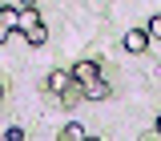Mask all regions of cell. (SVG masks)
Returning a JSON list of instances; mask_svg holds the SVG:
<instances>
[{"label": "cell", "mask_w": 161, "mask_h": 141, "mask_svg": "<svg viewBox=\"0 0 161 141\" xmlns=\"http://www.w3.org/2000/svg\"><path fill=\"white\" fill-rule=\"evenodd\" d=\"M121 44H125V53H133V57H137V53H145V48H149V32H145V28H129Z\"/></svg>", "instance_id": "6da1fadb"}, {"label": "cell", "mask_w": 161, "mask_h": 141, "mask_svg": "<svg viewBox=\"0 0 161 141\" xmlns=\"http://www.w3.org/2000/svg\"><path fill=\"white\" fill-rule=\"evenodd\" d=\"M69 73H73V81H77V85H85V81H93V77H101L97 60H77V65H73Z\"/></svg>", "instance_id": "7a4b0ae2"}, {"label": "cell", "mask_w": 161, "mask_h": 141, "mask_svg": "<svg viewBox=\"0 0 161 141\" xmlns=\"http://www.w3.org/2000/svg\"><path fill=\"white\" fill-rule=\"evenodd\" d=\"M85 97H89V101H105V97H109V81H105V77L85 81Z\"/></svg>", "instance_id": "3957f363"}, {"label": "cell", "mask_w": 161, "mask_h": 141, "mask_svg": "<svg viewBox=\"0 0 161 141\" xmlns=\"http://www.w3.org/2000/svg\"><path fill=\"white\" fill-rule=\"evenodd\" d=\"M73 85V73H64V69H57V73H48V93H60L64 97V89Z\"/></svg>", "instance_id": "277c9868"}, {"label": "cell", "mask_w": 161, "mask_h": 141, "mask_svg": "<svg viewBox=\"0 0 161 141\" xmlns=\"http://www.w3.org/2000/svg\"><path fill=\"white\" fill-rule=\"evenodd\" d=\"M24 40H28L32 48H40V44L48 40V28H44V20H40V24H32V28H24Z\"/></svg>", "instance_id": "5b68a950"}, {"label": "cell", "mask_w": 161, "mask_h": 141, "mask_svg": "<svg viewBox=\"0 0 161 141\" xmlns=\"http://www.w3.org/2000/svg\"><path fill=\"white\" fill-rule=\"evenodd\" d=\"M0 20L16 32V24H20V4H4V8H0Z\"/></svg>", "instance_id": "8992f818"}, {"label": "cell", "mask_w": 161, "mask_h": 141, "mask_svg": "<svg viewBox=\"0 0 161 141\" xmlns=\"http://www.w3.org/2000/svg\"><path fill=\"white\" fill-rule=\"evenodd\" d=\"M32 24H40V12H36V4H32V8H20V24H16V32L32 28Z\"/></svg>", "instance_id": "52a82bcc"}, {"label": "cell", "mask_w": 161, "mask_h": 141, "mask_svg": "<svg viewBox=\"0 0 161 141\" xmlns=\"http://www.w3.org/2000/svg\"><path fill=\"white\" fill-rule=\"evenodd\" d=\"M60 137H64V141H85V125H77V121H73V125H64V129H60Z\"/></svg>", "instance_id": "ba28073f"}, {"label": "cell", "mask_w": 161, "mask_h": 141, "mask_svg": "<svg viewBox=\"0 0 161 141\" xmlns=\"http://www.w3.org/2000/svg\"><path fill=\"white\" fill-rule=\"evenodd\" d=\"M145 32H149V40H161V12L149 20V28H145Z\"/></svg>", "instance_id": "9c48e42d"}, {"label": "cell", "mask_w": 161, "mask_h": 141, "mask_svg": "<svg viewBox=\"0 0 161 141\" xmlns=\"http://www.w3.org/2000/svg\"><path fill=\"white\" fill-rule=\"evenodd\" d=\"M4 141H24V129L12 125V129H4Z\"/></svg>", "instance_id": "30bf717a"}, {"label": "cell", "mask_w": 161, "mask_h": 141, "mask_svg": "<svg viewBox=\"0 0 161 141\" xmlns=\"http://www.w3.org/2000/svg\"><path fill=\"white\" fill-rule=\"evenodd\" d=\"M12 37V28H8V24H4V20H0V44H4V40Z\"/></svg>", "instance_id": "8fae6325"}, {"label": "cell", "mask_w": 161, "mask_h": 141, "mask_svg": "<svg viewBox=\"0 0 161 141\" xmlns=\"http://www.w3.org/2000/svg\"><path fill=\"white\" fill-rule=\"evenodd\" d=\"M16 4H20V8H32V4H36V0H16Z\"/></svg>", "instance_id": "7c38bea8"}, {"label": "cell", "mask_w": 161, "mask_h": 141, "mask_svg": "<svg viewBox=\"0 0 161 141\" xmlns=\"http://www.w3.org/2000/svg\"><path fill=\"white\" fill-rule=\"evenodd\" d=\"M157 137H161V117H157Z\"/></svg>", "instance_id": "4fadbf2b"}, {"label": "cell", "mask_w": 161, "mask_h": 141, "mask_svg": "<svg viewBox=\"0 0 161 141\" xmlns=\"http://www.w3.org/2000/svg\"><path fill=\"white\" fill-rule=\"evenodd\" d=\"M0 97H4V85H0Z\"/></svg>", "instance_id": "5bb4252c"}]
</instances>
